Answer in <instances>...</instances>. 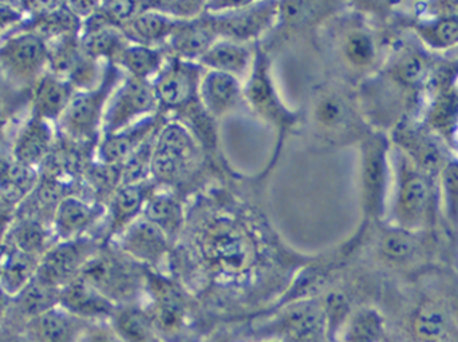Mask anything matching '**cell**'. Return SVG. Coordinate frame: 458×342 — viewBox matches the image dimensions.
<instances>
[{
    "instance_id": "1",
    "label": "cell",
    "mask_w": 458,
    "mask_h": 342,
    "mask_svg": "<svg viewBox=\"0 0 458 342\" xmlns=\"http://www.w3.org/2000/svg\"><path fill=\"white\" fill-rule=\"evenodd\" d=\"M81 277L93 285L115 306L137 304L148 282L141 263L129 257L113 242H104L90 258Z\"/></svg>"
},
{
    "instance_id": "2",
    "label": "cell",
    "mask_w": 458,
    "mask_h": 342,
    "mask_svg": "<svg viewBox=\"0 0 458 342\" xmlns=\"http://www.w3.org/2000/svg\"><path fill=\"white\" fill-rule=\"evenodd\" d=\"M121 69L106 63L104 77L90 90L75 91L66 112L56 123V130L67 139L97 147L110 96L121 83Z\"/></svg>"
},
{
    "instance_id": "3",
    "label": "cell",
    "mask_w": 458,
    "mask_h": 342,
    "mask_svg": "<svg viewBox=\"0 0 458 342\" xmlns=\"http://www.w3.org/2000/svg\"><path fill=\"white\" fill-rule=\"evenodd\" d=\"M47 69V42L39 35L18 27L0 39V78L13 90L30 94Z\"/></svg>"
},
{
    "instance_id": "4",
    "label": "cell",
    "mask_w": 458,
    "mask_h": 342,
    "mask_svg": "<svg viewBox=\"0 0 458 342\" xmlns=\"http://www.w3.org/2000/svg\"><path fill=\"white\" fill-rule=\"evenodd\" d=\"M199 154L198 139L187 126L165 123L156 136L153 146L152 178L156 185L184 182L198 168Z\"/></svg>"
},
{
    "instance_id": "5",
    "label": "cell",
    "mask_w": 458,
    "mask_h": 342,
    "mask_svg": "<svg viewBox=\"0 0 458 342\" xmlns=\"http://www.w3.org/2000/svg\"><path fill=\"white\" fill-rule=\"evenodd\" d=\"M199 246L207 265L219 273L240 274L250 265V237L233 218L220 215L209 220L200 230Z\"/></svg>"
},
{
    "instance_id": "6",
    "label": "cell",
    "mask_w": 458,
    "mask_h": 342,
    "mask_svg": "<svg viewBox=\"0 0 458 342\" xmlns=\"http://www.w3.org/2000/svg\"><path fill=\"white\" fill-rule=\"evenodd\" d=\"M268 55L261 47H256L252 69L244 83V101L253 112L274 126L279 137V146L288 131L298 122V115L291 112L280 98L271 77Z\"/></svg>"
},
{
    "instance_id": "7",
    "label": "cell",
    "mask_w": 458,
    "mask_h": 342,
    "mask_svg": "<svg viewBox=\"0 0 458 342\" xmlns=\"http://www.w3.org/2000/svg\"><path fill=\"white\" fill-rule=\"evenodd\" d=\"M220 39L248 43L269 31L277 21V3H207Z\"/></svg>"
},
{
    "instance_id": "8",
    "label": "cell",
    "mask_w": 458,
    "mask_h": 342,
    "mask_svg": "<svg viewBox=\"0 0 458 342\" xmlns=\"http://www.w3.org/2000/svg\"><path fill=\"white\" fill-rule=\"evenodd\" d=\"M201 78L203 67L198 62L172 56L152 79L158 107L187 114L200 104L199 90Z\"/></svg>"
},
{
    "instance_id": "9",
    "label": "cell",
    "mask_w": 458,
    "mask_h": 342,
    "mask_svg": "<svg viewBox=\"0 0 458 342\" xmlns=\"http://www.w3.org/2000/svg\"><path fill=\"white\" fill-rule=\"evenodd\" d=\"M104 244L101 236L90 234L81 238L56 241L40 258L37 279L62 289L82 273L86 263Z\"/></svg>"
},
{
    "instance_id": "10",
    "label": "cell",
    "mask_w": 458,
    "mask_h": 342,
    "mask_svg": "<svg viewBox=\"0 0 458 342\" xmlns=\"http://www.w3.org/2000/svg\"><path fill=\"white\" fill-rule=\"evenodd\" d=\"M157 107L152 82L126 75L110 96L102 123V136L123 130L156 114Z\"/></svg>"
},
{
    "instance_id": "11",
    "label": "cell",
    "mask_w": 458,
    "mask_h": 342,
    "mask_svg": "<svg viewBox=\"0 0 458 342\" xmlns=\"http://www.w3.org/2000/svg\"><path fill=\"white\" fill-rule=\"evenodd\" d=\"M352 109L347 99L335 88H319L312 96L309 109L310 128L318 139L336 142L347 137L352 128Z\"/></svg>"
},
{
    "instance_id": "12",
    "label": "cell",
    "mask_w": 458,
    "mask_h": 342,
    "mask_svg": "<svg viewBox=\"0 0 458 342\" xmlns=\"http://www.w3.org/2000/svg\"><path fill=\"white\" fill-rule=\"evenodd\" d=\"M148 285L153 295V306L149 313L155 325L156 335L166 340H177L188 327V306L176 285L165 279L148 277Z\"/></svg>"
},
{
    "instance_id": "13",
    "label": "cell",
    "mask_w": 458,
    "mask_h": 342,
    "mask_svg": "<svg viewBox=\"0 0 458 342\" xmlns=\"http://www.w3.org/2000/svg\"><path fill=\"white\" fill-rule=\"evenodd\" d=\"M105 214V204L93 201L89 196L72 194L59 202L54 212L51 225L56 239L67 241L94 234V228L98 225Z\"/></svg>"
},
{
    "instance_id": "14",
    "label": "cell",
    "mask_w": 458,
    "mask_h": 342,
    "mask_svg": "<svg viewBox=\"0 0 458 342\" xmlns=\"http://www.w3.org/2000/svg\"><path fill=\"white\" fill-rule=\"evenodd\" d=\"M56 136L55 125L29 113L11 138L10 154L18 163L39 169L53 152Z\"/></svg>"
},
{
    "instance_id": "15",
    "label": "cell",
    "mask_w": 458,
    "mask_h": 342,
    "mask_svg": "<svg viewBox=\"0 0 458 342\" xmlns=\"http://www.w3.org/2000/svg\"><path fill=\"white\" fill-rule=\"evenodd\" d=\"M164 117L158 113L144 118L134 125L99 138L96 147V161L107 166H121L148 139L152 138L163 126Z\"/></svg>"
},
{
    "instance_id": "16",
    "label": "cell",
    "mask_w": 458,
    "mask_h": 342,
    "mask_svg": "<svg viewBox=\"0 0 458 342\" xmlns=\"http://www.w3.org/2000/svg\"><path fill=\"white\" fill-rule=\"evenodd\" d=\"M156 191V183H134L120 185L109 198L106 209V225L104 229V242H113L134 221L139 220L144 213L145 204Z\"/></svg>"
},
{
    "instance_id": "17",
    "label": "cell",
    "mask_w": 458,
    "mask_h": 342,
    "mask_svg": "<svg viewBox=\"0 0 458 342\" xmlns=\"http://www.w3.org/2000/svg\"><path fill=\"white\" fill-rule=\"evenodd\" d=\"M387 186L386 145L378 137L366 141L362 155V191L366 213L379 217Z\"/></svg>"
},
{
    "instance_id": "18",
    "label": "cell",
    "mask_w": 458,
    "mask_h": 342,
    "mask_svg": "<svg viewBox=\"0 0 458 342\" xmlns=\"http://www.w3.org/2000/svg\"><path fill=\"white\" fill-rule=\"evenodd\" d=\"M117 238V246L141 265H157L168 253V237L144 215L134 221Z\"/></svg>"
},
{
    "instance_id": "19",
    "label": "cell",
    "mask_w": 458,
    "mask_h": 342,
    "mask_svg": "<svg viewBox=\"0 0 458 342\" xmlns=\"http://www.w3.org/2000/svg\"><path fill=\"white\" fill-rule=\"evenodd\" d=\"M59 306L67 313L88 322L109 321L117 308L81 276L62 288Z\"/></svg>"
},
{
    "instance_id": "20",
    "label": "cell",
    "mask_w": 458,
    "mask_h": 342,
    "mask_svg": "<svg viewBox=\"0 0 458 342\" xmlns=\"http://www.w3.org/2000/svg\"><path fill=\"white\" fill-rule=\"evenodd\" d=\"M220 39L208 13L191 21H180L168 46L174 58L199 62L208 48Z\"/></svg>"
},
{
    "instance_id": "21",
    "label": "cell",
    "mask_w": 458,
    "mask_h": 342,
    "mask_svg": "<svg viewBox=\"0 0 458 342\" xmlns=\"http://www.w3.org/2000/svg\"><path fill=\"white\" fill-rule=\"evenodd\" d=\"M89 324L56 306L27 322L21 333L24 342H78Z\"/></svg>"
},
{
    "instance_id": "22",
    "label": "cell",
    "mask_w": 458,
    "mask_h": 342,
    "mask_svg": "<svg viewBox=\"0 0 458 342\" xmlns=\"http://www.w3.org/2000/svg\"><path fill=\"white\" fill-rule=\"evenodd\" d=\"M74 93V88L67 80L46 71L30 91L29 113L56 125Z\"/></svg>"
},
{
    "instance_id": "23",
    "label": "cell",
    "mask_w": 458,
    "mask_h": 342,
    "mask_svg": "<svg viewBox=\"0 0 458 342\" xmlns=\"http://www.w3.org/2000/svg\"><path fill=\"white\" fill-rule=\"evenodd\" d=\"M199 99L207 114L212 120H219L231 114L244 101V86L231 75L207 71L201 78Z\"/></svg>"
},
{
    "instance_id": "24",
    "label": "cell",
    "mask_w": 458,
    "mask_h": 342,
    "mask_svg": "<svg viewBox=\"0 0 458 342\" xmlns=\"http://www.w3.org/2000/svg\"><path fill=\"white\" fill-rule=\"evenodd\" d=\"M59 293L61 289L45 284L35 277L18 295L11 297L4 324L21 330L27 322L59 306Z\"/></svg>"
},
{
    "instance_id": "25",
    "label": "cell",
    "mask_w": 458,
    "mask_h": 342,
    "mask_svg": "<svg viewBox=\"0 0 458 342\" xmlns=\"http://www.w3.org/2000/svg\"><path fill=\"white\" fill-rule=\"evenodd\" d=\"M8 146H0V201L15 212L37 186L39 169L13 160Z\"/></svg>"
},
{
    "instance_id": "26",
    "label": "cell",
    "mask_w": 458,
    "mask_h": 342,
    "mask_svg": "<svg viewBox=\"0 0 458 342\" xmlns=\"http://www.w3.org/2000/svg\"><path fill=\"white\" fill-rule=\"evenodd\" d=\"M56 239L53 225L29 215L13 214L4 242L32 257L42 258Z\"/></svg>"
},
{
    "instance_id": "27",
    "label": "cell",
    "mask_w": 458,
    "mask_h": 342,
    "mask_svg": "<svg viewBox=\"0 0 458 342\" xmlns=\"http://www.w3.org/2000/svg\"><path fill=\"white\" fill-rule=\"evenodd\" d=\"M255 53L248 45L228 39H217L198 63L208 71L222 72L237 79H247L252 69Z\"/></svg>"
},
{
    "instance_id": "28",
    "label": "cell",
    "mask_w": 458,
    "mask_h": 342,
    "mask_svg": "<svg viewBox=\"0 0 458 342\" xmlns=\"http://www.w3.org/2000/svg\"><path fill=\"white\" fill-rule=\"evenodd\" d=\"M179 21L148 7V3H144L142 11L125 24L121 31L129 43L157 47L158 45L168 43Z\"/></svg>"
},
{
    "instance_id": "29",
    "label": "cell",
    "mask_w": 458,
    "mask_h": 342,
    "mask_svg": "<svg viewBox=\"0 0 458 342\" xmlns=\"http://www.w3.org/2000/svg\"><path fill=\"white\" fill-rule=\"evenodd\" d=\"M107 322L123 342H156L157 338L149 311L139 304L117 306Z\"/></svg>"
},
{
    "instance_id": "30",
    "label": "cell",
    "mask_w": 458,
    "mask_h": 342,
    "mask_svg": "<svg viewBox=\"0 0 458 342\" xmlns=\"http://www.w3.org/2000/svg\"><path fill=\"white\" fill-rule=\"evenodd\" d=\"M4 260L0 271V288L13 297L37 276L39 258L26 254L5 244Z\"/></svg>"
},
{
    "instance_id": "31",
    "label": "cell",
    "mask_w": 458,
    "mask_h": 342,
    "mask_svg": "<svg viewBox=\"0 0 458 342\" xmlns=\"http://www.w3.org/2000/svg\"><path fill=\"white\" fill-rule=\"evenodd\" d=\"M142 215L157 226L169 239L179 233L184 225V210L174 194L155 191L148 199Z\"/></svg>"
},
{
    "instance_id": "32",
    "label": "cell",
    "mask_w": 458,
    "mask_h": 342,
    "mask_svg": "<svg viewBox=\"0 0 458 342\" xmlns=\"http://www.w3.org/2000/svg\"><path fill=\"white\" fill-rule=\"evenodd\" d=\"M165 62V55L160 48L129 43L115 64L129 77L152 82Z\"/></svg>"
},
{
    "instance_id": "33",
    "label": "cell",
    "mask_w": 458,
    "mask_h": 342,
    "mask_svg": "<svg viewBox=\"0 0 458 342\" xmlns=\"http://www.w3.org/2000/svg\"><path fill=\"white\" fill-rule=\"evenodd\" d=\"M429 186L421 175L413 174L405 178L398 194V213L405 225H417L428 210Z\"/></svg>"
},
{
    "instance_id": "34",
    "label": "cell",
    "mask_w": 458,
    "mask_h": 342,
    "mask_svg": "<svg viewBox=\"0 0 458 342\" xmlns=\"http://www.w3.org/2000/svg\"><path fill=\"white\" fill-rule=\"evenodd\" d=\"M128 45V39L117 29H102L81 34V47L94 61L115 64Z\"/></svg>"
},
{
    "instance_id": "35",
    "label": "cell",
    "mask_w": 458,
    "mask_h": 342,
    "mask_svg": "<svg viewBox=\"0 0 458 342\" xmlns=\"http://www.w3.org/2000/svg\"><path fill=\"white\" fill-rule=\"evenodd\" d=\"M30 94L13 90L0 78V146L10 145L16 120L29 113Z\"/></svg>"
},
{
    "instance_id": "36",
    "label": "cell",
    "mask_w": 458,
    "mask_h": 342,
    "mask_svg": "<svg viewBox=\"0 0 458 342\" xmlns=\"http://www.w3.org/2000/svg\"><path fill=\"white\" fill-rule=\"evenodd\" d=\"M342 61L352 69H366L376 59V45L370 34L360 29H352L342 35L338 43Z\"/></svg>"
},
{
    "instance_id": "37",
    "label": "cell",
    "mask_w": 458,
    "mask_h": 342,
    "mask_svg": "<svg viewBox=\"0 0 458 342\" xmlns=\"http://www.w3.org/2000/svg\"><path fill=\"white\" fill-rule=\"evenodd\" d=\"M382 320L376 312L355 314L346 333L347 342H377L382 336Z\"/></svg>"
},
{
    "instance_id": "38",
    "label": "cell",
    "mask_w": 458,
    "mask_h": 342,
    "mask_svg": "<svg viewBox=\"0 0 458 342\" xmlns=\"http://www.w3.org/2000/svg\"><path fill=\"white\" fill-rule=\"evenodd\" d=\"M148 7L176 19V21H191V19L199 18L207 13V3L198 2H161L148 3Z\"/></svg>"
},
{
    "instance_id": "39",
    "label": "cell",
    "mask_w": 458,
    "mask_h": 342,
    "mask_svg": "<svg viewBox=\"0 0 458 342\" xmlns=\"http://www.w3.org/2000/svg\"><path fill=\"white\" fill-rule=\"evenodd\" d=\"M414 328L425 340H437L446 332V321L435 308H424L417 313Z\"/></svg>"
},
{
    "instance_id": "40",
    "label": "cell",
    "mask_w": 458,
    "mask_h": 342,
    "mask_svg": "<svg viewBox=\"0 0 458 342\" xmlns=\"http://www.w3.org/2000/svg\"><path fill=\"white\" fill-rule=\"evenodd\" d=\"M408 147L427 171H435L440 166L441 153L433 142L422 137L411 136L408 137Z\"/></svg>"
},
{
    "instance_id": "41",
    "label": "cell",
    "mask_w": 458,
    "mask_h": 342,
    "mask_svg": "<svg viewBox=\"0 0 458 342\" xmlns=\"http://www.w3.org/2000/svg\"><path fill=\"white\" fill-rule=\"evenodd\" d=\"M381 246L382 252L390 260H403L413 252L414 241L405 231L394 230L384 237Z\"/></svg>"
},
{
    "instance_id": "42",
    "label": "cell",
    "mask_w": 458,
    "mask_h": 342,
    "mask_svg": "<svg viewBox=\"0 0 458 342\" xmlns=\"http://www.w3.org/2000/svg\"><path fill=\"white\" fill-rule=\"evenodd\" d=\"M444 188H445L446 201L451 217L456 221L458 217V165H449L444 172Z\"/></svg>"
},
{
    "instance_id": "43",
    "label": "cell",
    "mask_w": 458,
    "mask_h": 342,
    "mask_svg": "<svg viewBox=\"0 0 458 342\" xmlns=\"http://www.w3.org/2000/svg\"><path fill=\"white\" fill-rule=\"evenodd\" d=\"M78 342H123L109 322H91L88 325Z\"/></svg>"
},
{
    "instance_id": "44",
    "label": "cell",
    "mask_w": 458,
    "mask_h": 342,
    "mask_svg": "<svg viewBox=\"0 0 458 342\" xmlns=\"http://www.w3.org/2000/svg\"><path fill=\"white\" fill-rule=\"evenodd\" d=\"M24 21V13L18 3L0 2V32L13 31Z\"/></svg>"
},
{
    "instance_id": "45",
    "label": "cell",
    "mask_w": 458,
    "mask_h": 342,
    "mask_svg": "<svg viewBox=\"0 0 458 342\" xmlns=\"http://www.w3.org/2000/svg\"><path fill=\"white\" fill-rule=\"evenodd\" d=\"M432 38L440 46H454L458 43V19H445L436 24Z\"/></svg>"
},
{
    "instance_id": "46",
    "label": "cell",
    "mask_w": 458,
    "mask_h": 342,
    "mask_svg": "<svg viewBox=\"0 0 458 342\" xmlns=\"http://www.w3.org/2000/svg\"><path fill=\"white\" fill-rule=\"evenodd\" d=\"M425 74V63L419 56L409 58L400 69V75L409 83L417 82Z\"/></svg>"
},
{
    "instance_id": "47",
    "label": "cell",
    "mask_w": 458,
    "mask_h": 342,
    "mask_svg": "<svg viewBox=\"0 0 458 342\" xmlns=\"http://www.w3.org/2000/svg\"><path fill=\"white\" fill-rule=\"evenodd\" d=\"M0 342H24L21 330L7 324L0 325Z\"/></svg>"
},
{
    "instance_id": "48",
    "label": "cell",
    "mask_w": 458,
    "mask_h": 342,
    "mask_svg": "<svg viewBox=\"0 0 458 342\" xmlns=\"http://www.w3.org/2000/svg\"><path fill=\"white\" fill-rule=\"evenodd\" d=\"M11 296L0 288V325L4 324L7 319L8 309H10Z\"/></svg>"
},
{
    "instance_id": "49",
    "label": "cell",
    "mask_w": 458,
    "mask_h": 342,
    "mask_svg": "<svg viewBox=\"0 0 458 342\" xmlns=\"http://www.w3.org/2000/svg\"><path fill=\"white\" fill-rule=\"evenodd\" d=\"M5 249H7V246H5V242L0 241V271H2L3 260H4L5 255Z\"/></svg>"
},
{
    "instance_id": "50",
    "label": "cell",
    "mask_w": 458,
    "mask_h": 342,
    "mask_svg": "<svg viewBox=\"0 0 458 342\" xmlns=\"http://www.w3.org/2000/svg\"><path fill=\"white\" fill-rule=\"evenodd\" d=\"M217 342H219V341H217ZM220 342H227V341H220Z\"/></svg>"
}]
</instances>
